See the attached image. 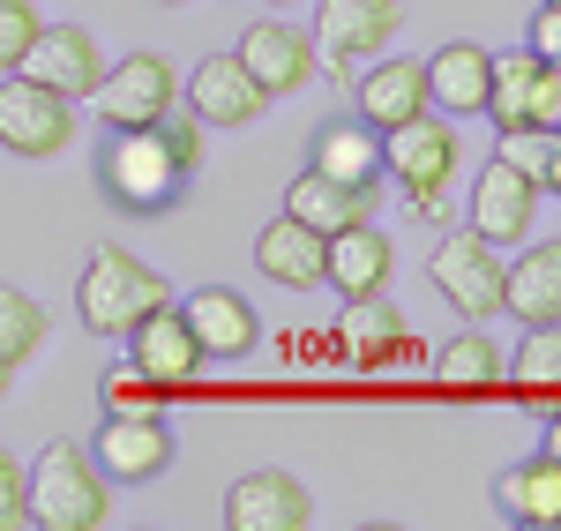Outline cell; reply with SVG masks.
Returning a JSON list of instances; mask_svg holds the SVG:
<instances>
[{
  "label": "cell",
  "mask_w": 561,
  "mask_h": 531,
  "mask_svg": "<svg viewBox=\"0 0 561 531\" xmlns=\"http://www.w3.org/2000/svg\"><path fill=\"white\" fill-rule=\"evenodd\" d=\"M180 105H187L203 128H248L262 105H270V90L248 76L240 53H210V60H195V76L180 83Z\"/></svg>",
  "instance_id": "12"
},
{
  "label": "cell",
  "mask_w": 561,
  "mask_h": 531,
  "mask_svg": "<svg viewBox=\"0 0 561 531\" xmlns=\"http://www.w3.org/2000/svg\"><path fill=\"white\" fill-rule=\"evenodd\" d=\"M180 314H187V330H195L203 359H248L262 345V314L248 308L232 285H203V292H187Z\"/></svg>",
  "instance_id": "16"
},
{
  "label": "cell",
  "mask_w": 561,
  "mask_h": 531,
  "mask_svg": "<svg viewBox=\"0 0 561 531\" xmlns=\"http://www.w3.org/2000/svg\"><path fill=\"white\" fill-rule=\"evenodd\" d=\"M345 345L352 353H404L412 337H404V314L382 292H367V300H345Z\"/></svg>",
  "instance_id": "29"
},
{
  "label": "cell",
  "mask_w": 561,
  "mask_h": 531,
  "mask_svg": "<svg viewBox=\"0 0 561 531\" xmlns=\"http://www.w3.org/2000/svg\"><path fill=\"white\" fill-rule=\"evenodd\" d=\"M165 8H187V0H165Z\"/></svg>",
  "instance_id": "38"
},
{
  "label": "cell",
  "mask_w": 561,
  "mask_h": 531,
  "mask_svg": "<svg viewBox=\"0 0 561 531\" xmlns=\"http://www.w3.org/2000/svg\"><path fill=\"white\" fill-rule=\"evenodd\" d=\"M502 314H517L524 330L561 322V240H539L517 263H502Z\"/></svg>",
  "instance_id": "22"
},
{
  "label": "cell",
  "mask_w": 561,
  "mask_h": 531,
  "mask_svg": "<svg viewBox=\"0 0 561 531\" xmlns=\"http://www.w3.org/2000/svg\"><path fill=\"white\" fill-rule=\"evenodd\" d=\"M128 367H142L165 397L173 390H195V374H203V345H195V330H187V314H180V300H165V308H150L142 322H128Z\"/></svg>",
  "instance_id": "9"
},
{
  "label": "cell",
  "mask_w": 561,
  "mask_h": 531,
  "mask_svg": "<svg viewBox=\"0 0 561 531\" xmlns=\"http://www.w3.org/2000/svg\"><path fill=\"white\" fill-rule=\"evenodd\" d=\"M0 531H31V464L15 449H0Z\"/></svg>",
  "instance_id": "33"
},
{
  "label": "cell",
  "mask_w": 561,
  "mask_h": 531,
  "mask_svg": "<svg viewBox=\"0 0 561 531\" xmlns=\"http://www.w3.org/2000/svg\"><path fill=\"white\" fill-rule=\"evenodd\" d=\"M23 76L83 105L90 83L105 76V53H98V38H90L83 23H38V38H31V53H23Z\"/></svg>",
  "instance_id": "13"
},
{
  "label": "cell",
  "mask_w": 561,
  "mask_h": 531,
  "mask_svg": "<svg viewBox=\"0 0 561 531\" xmlns=\"http://www.w3.org/2000/svg\"><path fill=\"white\" fill-rule=\"evenodd\" d=\"M502 367H510V359L494 353V337H486V330H465V337H449V345L434 353V382H442L449 397H479V390L502 382Z\"/></svg>",
  "instance_id": "25"
},
{
  "label": "cell",
  "mask_w": 561,
  "mask_h": 531,
  "mask_svg": "<svg viewBox=\"0 0 561 531\" xmlns=\"http://www.w3.org/2000/svg\"><path fill=\"white\" fill-rule=\"evenodd\" d=\"M285 210H293L300 224H314V232H345V224L375 218V195H367V187H345V180H330V173H314V165H307V173L285 187Z\"/></svg>",
  "instance_id": "24"
},
{
  "label": "cell",
  "mask_w": 561,
  "mask_h": 531,
  "mask_svg": "<svg viewBox=\"0 0 561 531\" xmlns=\"http://www.w3.org/2000/svg\"><path fill=\"white\" fill-rule=\"evenodd\" d=\"M539 180H524L510 158H486L472 173V232L494 240V247H524L531 240V218H539Z\"/></svg>",
  "instance_id": "10"
},
{
  "label": "cell",
  "mask_w": 561,
  "mask_h": 531,
  "mask_svg": "<svg viewBox=\"0 0 561 531\" xmlns=\"http://www.w3.org/2000/svg\"><path fill=\"white\" fill-rule=\"evenodd\" d=\"M531 53L539 60H561V0H539V15H531Z\"/></svg>",
  "instance_id": "34"
},
{
  "label": "cell",
  "mask_w": 561,
  "mask_h": 531,
  "mask_svg": "<svg viewBox=\"0 0 561 531\" xmlns=\"http://www.w3.org/2000/svg\"><path fill=\"white\" fill-rule=\"evenodd\" d=\"M465 165V135L449 128V120H404V128L382 135V180H397V195L412 203V218H442V195H449V180Z\"/></svg>",
  "instance_id": "2"
},
{
  "label": "cell",
  "mask_w": 561,
  "mask_h": 531,
  "mask_svg": "<svg viewBox=\"0 0 561 531\" xmlns=\"http://www.w3.org/2000/svg\"><path fill=\"white\" fill-rule=\"evenodd\" d=\"M90 457H98L105 480L142 487V480H158V472L173 464V435H165L158 412H105V427L90 435Z\"/></svg>",
  "instance_id": "11"
},
{
  "label": "cell",
  "mask_w": 561,
  "mask_h": 531,
  "mask_svg": "<svg viewBox=\"0 0 561 531\" xmlns=\"http://www.w3.org/2000/svg\"><path fill=\"white\" fill-rule=\"evenodd\" d=\"M31 38H38V8H31V0H0V76L23 68Z\"/></svg>",
  "instance_id": "32"
},
{
  "label": "cell",
  "mask_w": 561,
  "mask_h": 531,
  "mask_svg": "<svg viewBox=\"0 0 561 531\" xmlns=\"http://www.w3.org/2000/svg\"><path fill=\"white\" fill-rule=\"evenodd\" d=\"M427 68V105L442 113V120H479L486 113V76H494V53L472 38L442 45L434 60H420Z\"/></svg>",
  "instance_id": "17"
},
{
  "label": "cell",
  "mask_w": 561,
  "mask_h": 531,
  "mask_svg": "<svg viewBox=\"0 0 561 531\" xmlns=\"http://www.w3.org/2000/svg\"><path fill=\"white\" fill-rule=\"evenodd\" d=\"M494 509H502L510 524L561 531V457H554V449H531V457H517V464L494 480Z\"/></svg>",
  "instance_id": "19"
},
{
  "label": "cell",
  "mask_w": 561,
  "mask_h": 531,
  "mask_svg": "<svg viewBox=\"0 0 561 531\" xmlns=\"http://www.w3.org/2000/svg\"><path fill=\"white\" fill-rule=\"evenodd\" d=\"M531 76H539V53L531 45L494 53V76H486V120H494V135L531 128Z\"/></svg>",
  "instance_id": "26"
},
{
  "label": "cell",
  "mask_w": 561,
  "mask_h": 531,
  "mask_svg": "<svg viewBox=\"0 0 561 531\" xmlns=\"http://www.w3.org/2000/svg\"><path fill=\"white\" fill-rule=\"evenodd\" d=\"M322 240L330 232H314V224H300L285 210V218H270L255 232V269L270 285H285V292H314L322 285Z\"/></svg>",
  "instance_id": "21"
},
{
  "label": "cell",
  "mask_w": 561,
  "mask_h": 531,
  "mask_svg": "<svg viewBox=\"0 0 561 531\" xmlns=\"http://www.w3.org/2000/svg\"><path fill=\"white\" fill-rule=\"evenodd\" d=\"M307 165L375 195V187H382V135L367 128L359 113H352V120H322V128H314V150H307Z\"/></svg>",
  "instance_id": "23"
},
{
  "label": "cell",
  "mask_w": 561,
  "mask_h": 531,
  "mask_svg": "<svg viewBox=\"0 0 561 531\" xmlns=\"http://www.w3.org/2000/svg\"><path fill=\"white\" fill-rule=\"evenodd\" d=\"M352 113H359L375 135H389V128H404V120H420V113H434V105H427V68H420V60H389V53H375L367 76L352 83Z\"/></svg>",
  "instance_id": "14"
},
{
  "label": "cell",
  "mask_w": 561,
  "mask_h": 531,
  "mask_svg": "<svg viewBox=\"0 0 561 531\" xmlns=\"http://www.w3.org/2000/svg\"><path fill=\"white\" fill-rule=\"evenodd\" d=\"M180 180H187V165L173 158L158 120L150 128H113V142L98 150V187H105L113 210H173Z\"/></svg>",
  "instance_id": "3"
},
{
  "label": "cell",
  "mask_w": 561,
  "mask_h": 531,
  "mask_svg": "<svg viewBox=\"0 0 561 531\" xmlns=\"http://www.w3.org/2000/svg\"><path fill=\"white\" fill-rule=\"evenodd\" d=\"M45 345V308L31 292H15V285H0V397L15 390V374L31 367V353Z\"/></svg>",
  "instance_id": "28"
},
{
  "label": "cell",
  "mask_w": 561,
  "mask_h": 531,
  "mask_svg": "<svg viewBox=\"0 0 561 531\" xmlns=\"http://www.w3.org/2000/svg\"><path fill=\"white\" fill-rule=\"evenodd\" d=\"M270 8H300V0H270Z\"/></svg>",
  "instance_id": "37"
},
{
  "label": "cell",
  "mask_w": 561,
  "mask_h": 531,
  "mask_svg": "<svg viewBox=\"0 0 561 531\" xmlns=\"http://www.w3.org/2000/svg\"><path fill=\"white\" fill-rule=\"evenodd\" d=\"M165 300H173V285L150 263H135L128 247H98L83 263V285H76V308H83L90 337H128V322H142Z\"/></svg>",
  "instance_id": "4"
},
{
  "label": "cell",
  "mask_w": 561,
  "mask_h": 531,
  "mask_svg": "<svg viewBox=\"0 0 561 531\" xmlns=\"http://www.w3.org/2000/svg\"><path fill=\"white\" fill-rule=\"evenodd\" d=\"M68 142H76V97L31 83L23 68L0 76V150H15V158H53V150H68Z\"/></svg>",
  "instance_id": "6"
},
{
  "label": "cell",
  "mask_w": 561,
  "mask_h": 531,
  "mask_svg": "<svg viewBox=\"0 0 561 531\" xmlns=\"http://www.w3.org/2000/svg\"><path fill=\"white\" fill-rule=\"evenodd\" d=\"M554 135H561V128H510L502 142H494V158H510L524 180H539V187H547V165H554Z\"/></svg>",
  "instance_id": "31"
},
{
  "label": "cell",
  "mask_w": 561,
  "mask_h": 531,
  "mask_svg": "<svg viewBox=\"0 0 561 531\" xmlns=\"http://www.w3.org/2000/svg\"><path fill=\"white\" fill-rule=\"evenodd\" d=\"M389 269H397V247L375 232V218H359V224H345V232H330V240H322V285H337L345 300L382 292Z\"/></svg>",
  "instance_id": "18"
},
{
  "label": "cell",
  "mask_w": 561,
  "mask_h": 531,
  "mask_svg": "<svg viewBox=\"0 0 561 531\" xmlns=\"http://www.w3.org/2000/svg\"><path fill=\"white\" fill-rule=\"evenodd\" d=\"M240 60H248V76H255L270 97H285V90H300L307 76H314V38L307 31H293V23H248V38L232 45Z\"/></svg>",
  "instance_id": "20"
},
{
  "label": "cell",
  "mask_w": 561,
  "mask_h": 531,
  "mask_svg": "<svg viewBox=\"0 0 561 531\" xmlns=\"http://www.w3.org/2000/svg\"><path fill=\"white\" fill-rule=\"evenodd\" d=\"M427 277H434V292H442L457 314H472V322L502 314V247H494V240H479L472 224H465V232H449V240L427 255Z\"/></svg>",
  "instance_id": "7"
},
{
  "label": "cell",
  "mask_w": 561,
  "mask_h": 531,
  "mask_svg": "<svg viewBox=\"0 0 561 531\" xmlns=\"http://www.w3.org/2000/svg\"><path fill=\"white\" fill-rule=\"evenodd\" d=\"M225 524L232 531H307L314 524V494L293 472H248L225 494Z\"/></svg>",
  "instance_id": "15"
},
{
  "label": "cell",
  "mask_w": 561,
  "mask_h": 531,
  "mask_svg": "<svg viewBox=\"0 0 561 531\" xmlns=\"http://www.w3.org/2000/svg\"><path fill=\"white\" fill-rule=\"evenodd\" d=\"M510 382H517V397L531 404H561V322H539V330H524V345L510 353L502 367Z\"/></svg>",
  "instance_id": "27"
},
{
  "label": "cell",
  "mask_w": 561,
  "mask_h": 531,
  "mask_svg": "<svg viewBox=\"0 0 561 531\" xmlns=\"http://www.w3.org/2000/svg\"><path fill=\"white\" fill-rule=\"evenodd\" d=\"M98 404H105V412H158V404H165V390H158L142 367H128V359H121V367H105Z\"/></svg>",
  "instance_id": "30"
},
{
  "label": "cell",
  "mask_w": 561,
  "mask_h": 531,
  "mask_svg": "<svg viewBox=\"0 0 561 531\" xmlns=\"http://www.w3.org/2000/svg\"><path fill=\"white\" fill-rule=\"evenodd\" d=\"M83 105L105 128H150V120H165L180 105V76H173V60H158V53H128V60H113L90 83Z\"/></svg>",
  "instance_id": "5"
},
{
  "label": "cell",
  "mask_w": 561,
  "mask_h": 531,
  "mask_svg": "<svg viewBox=\"0 0 561 531\" xmlns=\"http://www.w3.org/2000/svg\"><path fill=\"white\" fill-rule=\"evenodd\" d=\"M547 195H561V135H554V165H547Z\"/></svg>",
  "instance_id": "35"
},
{
  "label": "cell",
  "mask_w": 561,
  "mask_h": 531,
  "mask_svg": "<svg viewBox=\"0 0 561 531\" xmlns=\"http://www.w3.org/2000/svg\"><path fill=\"white\" fill-rule=\"evenodd\" d=\"M539 449H554V457H561V404H554V419H547V442H539Z\"/></svg>",
  "instance_id": "36"
},
{
  "label": "cell",
  "mask_w": 561,
  "mask_h": 531,
  "mask_svg": "<svg viewBox=\"0 0 561 531\" xmlns=\"http://www.w3.org/2000/svg\"><path fill=\"white\" fill-rule=\"evenodd\" d=\"M113 517V480L76 442H45L31 464V524L45 531H98Z\"/></svg>",
  "instance_id": "1"
},
{
  "label": "cell",
  "mask_w": 561,
  "mask_h": 531,
  "mask_svg": "<svg viewBox=\"0 0 561 531\" xmlns=\"http://www.w3.org/2000/svg\"><path fill=\"white\" fill-rule=\"evenodd\" d=\"M397 23H404V8L397 0H322L314 8V53H322V68H367L375 53H389L397 38Z\"/></svg>",
  "instance_id": "8"
}]
</instances>
